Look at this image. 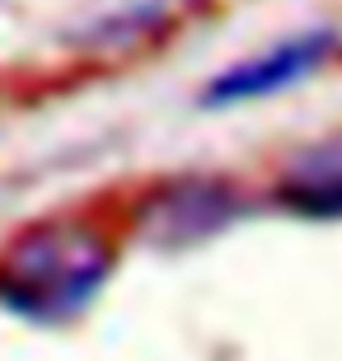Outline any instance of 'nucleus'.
I'll use <instances>...</instances> for the list:
<instances>
[{"label":"nucleus","instance_id":"obj_1","mask_svg":"<svg viewBox=\"0 0 342 361\" xmlns=\"http://www.w3.org/2000/svg\"><path fill=\"white\" fill-rule=\"evenodd\" d=\"M113 272V249L85 221H42L0 258V305L33 324H66Z\"/></svg>","mask_w":342,"mask_h":361},{"label":"nucleus","instance_id":"obj_2","mask_svg":"<svg viewBox=\"0 0 342 361\" xmlns=\"http://www.w3.org/2000/svg\"><path fill=\"white\" fill-rule=\"evenodd\" d=\"M239 216H244V197L225 178H173L141 202L136 235L150 249H193L230 230Z\"/></svg>","mask_w":342,"mask_h":361},{"label":"nucleus","instance_id":"obj_3","mask_svg":"<svg viewBox=\"0 0 342 361\" xmlns=\"http://www.w3.org/2000/svg\"><path fill=\"white\" fill-rule=\"evenodd\" d=\"M333 52H338V33H333V28L295 33V38L276 42V47L249 56V61L225 66L221 75L202 90V104L207 108H239V104H258V99L286 94V90H295V85H305L310 75H319V71L333 61Z\"/></svg>","mask_w":342,"mask_h":361},{"label":"nucleus","instance_id":"obj_4","mask_svg":"<svg viewBox=\"0 0 342 361\" xmlns=\"http://www.w3.org/2000/svg\"><path fill=\"white\" fill-rule=\"evenodd\" d=\"M276 202L300 221H342V136L305 146L276 178Z\"/></svg>","mask_w":342,"mask_h":361},{"label":"nucleus","instance_id":"obj_5","mask_svg":"<svg viewBox=\"0 0 342 361\" xmlns=\"http://www.w3.org/2000/svg\"><path fill=\"white\" fill-rule=\"evenodd\" d=\"M197 0H85L80 33L90 42H136L169 28Z\"/></svg>","mask_w":342,"mask_h":361}]
</instances>
